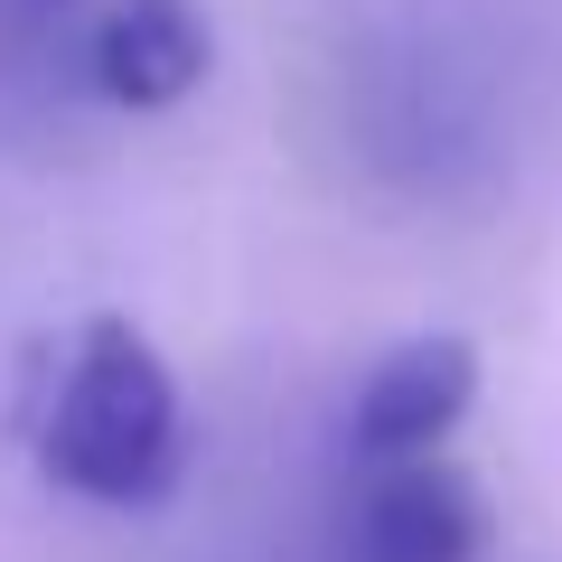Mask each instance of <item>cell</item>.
I'll list each match as a JSON object with an SVG mask.
<instances>
[{"instance_id": "3", "label": "cell", "mask_w": 562, "mask_h": 562, "mask_svg": "<svg viewBox=\"0 0 562 562\" xmlns=\"http://www.w3.org/2000/svg\"><path fill=\"white\" fill-rule=\"evenodd\" d=\"M479 394V347L469 338H413L366 375L357 394V450L375 460H431V441H450Z\"/></svg>"}, {"instance_id": "5", "label": "cell", "mask_w": 562, "mask_h": 562, "mask_svg": "<svg viewBox=\"0 0 562 562\" xmlns=\"http://www.w3.org/2000/svg\"><path fill=\"white\" fill-rule=\"evenodd\" d=\"M76 0H0V20H29V29H47V20H66Z\"/></svg>"}, {"instance_id": "2", "label": "cell", "mask_w": 562, "mask_h": 562, "mask_svg": "<svg viewBox=\"0 0 562 562\" xmlns=\"http://www.w3.org/2000/svg\"><path fill=\"white\" fill-rule=\"evenodd\" d=\"M487 553V497L450 460H394L357 506L347 562H479Z\"/></svg>"}, {"instance_id": "1", "label": "cell", "mask_w": 562, "mask_h": 562, "mask_svg": "<svg viewBox=\"0 0 562 562\" xmlns=\"http://www.w3.org/2000/svg\"><path fill=\"white\" fill-rule=\"evenodd\" d=\"M38 469L94 506H160L179 487V384L132 319H94L76 338Z\"/></svg>"}, {"instance_id": "4", "label": "cell", "mask_w": 562, "mask_h": 562, "mask_svg": "<svg viewBox=\"0 0 562 562\" xmlns=\"http://www.w3.org/2000/svg\"><path fill=\"white\" fill-rule=\"evenodd\" d=\"M206 38L198 0H113L94 29V85L132 113H160V103H188L206 85Z\"/></svg>"}]
</instances>
